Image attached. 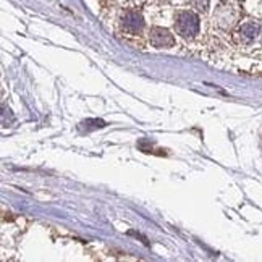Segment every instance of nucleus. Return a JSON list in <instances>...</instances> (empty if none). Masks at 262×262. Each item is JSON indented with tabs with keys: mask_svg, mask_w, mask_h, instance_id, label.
I'll return each instance as SVG.
<instances>
[{
	"mask_svg": "<svg viewBox=\"0 0 262 262\" xmlns=\"http://www.w3.org/2000/svg\"><path fill=\"white\" fill-rule=\"evenodd\" d=\"M175 29L185 39H193L199 33V18L193 12H180L175 20Z\"/></svg>",
	"mask_w": 262,
	"mask_h": 262,
	"instance_id": "f257e3e1",
	"label": "nucleus"
},
{
	"mask_svg": "<svg viewBox=\"0 0 262 262\" xmlns=\"http://www.w3.org/2000/svg\"><path fill=\"white\" fill-rule=\"evenodd\" d=\"M122 28L130 34H136L144 28V20H142V15L139 12L134 10H126L122 15Z\"/></svg>",
	"mask_w": 262,
	"mask_h": 262,
	"instance_id": "f03ea898",
	"label": "nucleus"
},
{
	"mask_svg": "<svg viewBox=\"0 0 262 262\" xmlns=\"http://www.w3.org/2000/svg\"><path fill=\"white\" fill-rule=\"evenodd\" d=\"M149 37H150V44L154 47H159V49H162V47H172L175 44V39L170 34V31L159 28V26L150 29Z\"/></svg>",
	"mask_w": 262,
	"mask_h": 262,
	"instance_id": "7ed1b4c3",
	"label": "nucleus"
},
{
	"mask_svg": "<svg viewBox=\"0 0 262 262\" xmlns=\"http://www.w3.org/2000/svg\"><path fill=\"white\" fill-rule=\"evenodd\" d=\"M238 34H240V39L244 44H251L252 41H256V37L260 34V25L256 21L243 23L240 29H238Z\"/></svg>",
	"mask_w": 262,
	"mask_h": 262,
	"instance_id": "20e7f679",
	"label": "nucleus"
},
{
	"mask_svg": "<svg viewBox=\"0 0 262 262\" xmlns=\"http://www.w3.org/2000/svg\"><path fill=\"white\" fill-rule=\"evenodd\" d=\"M106 122L100 120V118H89V120H84L79 125V128L86 130V131H92V130H99V128H104Z\"/></svg>",
	"mask_w": 262,
	"mask_h": 262,
	"instance_id": "39448f33",
	"label": "nucleus"
},
{
	"mask_svg": "<svg viewBox=\"0 0 262 262\" xmlns=\"http://www.w3.org/2000/svg\"><path fill=\"white\" fill-rule=\"evenodd\" d=\"M191 5L194 7L196 10H199V12H207L209 9V0H191Z\"/></svg>",
	"mask_w": 262,
	"mask_h": 262,
	"instance_id": "423d86ee",
	"label": "nucleus"
}]
</instances>
